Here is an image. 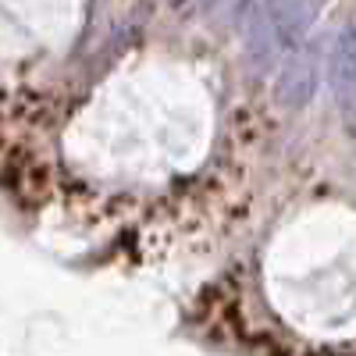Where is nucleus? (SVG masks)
I'll list each match as a JSON object with an SVG mask.
<instances>
[{
	"instance_id": "1",
	"label": "nucleus",
	"mask_w": 356,
	"mask_h": 356,
	"mask_svg": "<svg viewBox=\"0 0 356 356\" xmlns=\"http://www.w3.org/2000/svg\"><path fill=\"white\" fill-rule=\"evenodd\" d=\"M317 79H321V43L300 40L285 57V65L278 68L275 79V100L285 111H300L314 100L317 93Z\"/></svg>"
},
{
	"instance_id": "2",
	"label": "nucleus",
	"mask_w": 356,
	"mask_h": 356,
	"mask_svg": "<svg viewBox=\"0 0 356 356\" xmlns=\"http://www.w3.org/2000/svg\"><path fill=\"white\" fill-rule=\"evenodd\" d=\"M260 8L275 29V40L282 50H292L307 36V29L314 25L317 0H260Z\"/></svg>"
},
{
	"instance_id": "3",
	"label": "nucleus",
	"mask_w": 356,
	"mask_h": 356,
	"mask_svg": "<svg viewBox=\"0 0 356 356\" xmlns=\"http://www.w3.org/2000/svg\"><path fill=\"white\" fill-rule=\"evenodd\" d=\"M328 82H332V93L342 104H353V93H356V25H346L332 47Z\"/></svg>"
},
{
	"instance_id": "4",
	"label": "nucleus",
	"mask_w": 356,
	"mask_h": 356,
	"mask_svg": "<svg viewBox=\"0 0 356 356\" xmlns=\"http://www.w3.org/2000/svg\"><path fill=\"white\" fill-rule=\"evenodd\" d=\"M275 50H282L278 40H275V29H271V22H267L264 8H257L246 22V61L253 68L267 72L271 61H275Z\"/></svg>"
},
{
	"instance_id": "5",
	"label": "nucleus",
	"mask_w": 356,
	"mask_h": 356,
	"mask_svg": "<svg viewBox=\"0 0 356 356\" xmlns=\"http://www.w3.org/2000/svg\"><path fill=\"white\" fill-rule=\"evenodd\" d=\"M200 4H203V8H221L225 0H200Z\"/></svg>"
}]
</instances>
